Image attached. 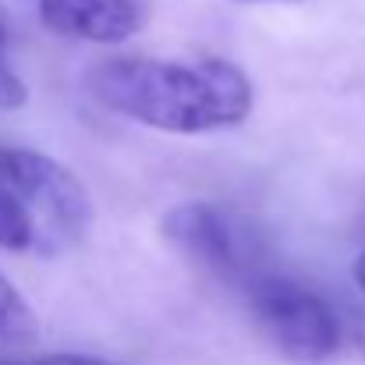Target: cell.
I'll use <instances>...</instances> for the list:
<instances>
[{
  "label": "cell",
  "instance_id": "cell-3",
  "mask_svg": "<svg viewBox=\"0 0 365 365\" xmlns=\"http://www.w3.org/2000/svg\"><path fill=\"white\" fill-rule=\"evenodd\" d=\"M248 312L262 341L291 362L316 365L344 348V316L298 280L255 277L248 287Z\"/></svg>",
  "mask_w": 365,
  "mask_h": 365
},
{
  "label": "cell",
  "instance_id": "cell-6",
  "mask_svg": "<svg viewBox=\"0 0 365 365\" xmlns=\"http://www.w3.org/2000/svg\"><path fill=\"white\" fill-rule=\"evenodd\" d=\"M39 337L36 312L29 309L25 294L14 287V280L0 269V348H25Z\"/></svg>",
  "mask_w": 365,
  "mask_h": 365
},
{
  "label": "cell",
  "instance_id": "cell-11",
  "mask_svg": "<svg viewBox=\"0 0 365 365\" xmlns=\"http://www.w3.org/2000/svg\"><path fill=\"white\" fill-rule=\"evenodd\" d=\"M351 277H355V287L365 294V252L355 259V262H351Z\"/></svg>",
  "mask_w": 365,
  "mask_h": 365
},
{
  "label": "cell",
  "instance_id": "cell-4",
  "mask_svg": "<svg viewBox=\"0 0 365 365\" xmlns=\"http://www.w3.org/2000/svg\"><path fill=\"white\" fill-rule=\"evenodd\" d=\"M160 231L174 252L217 277H245L255 266V231L217 202H181L163 213Z\"/></svg>",
  "mask_w": 365,
  "mask_h": 365
},
{
  "label": "cell",
  "instance_id": "cell-12",
  "mask_svg": "<svg viewBox=\"0 0 365 365\" xmlns=\"http://www.w3.org/2000/svg\"><path fill=\"white\" fill-rule=\"evenodd\" d=\"M4 53H7V32H4V21H0V64H7Z\"/></svg>",
  "mask_w": 365,
  "mask_h": 365
},
{
  "label": "cell",
  "instance_id": "cell-9",
  "mask_svg": "<svg viewBox=\"0 0 365 365\" xmlns=\"http://www.w3.org/2000/svg\"><path fill=\"white\" fill-rule=\"evenodd\" d=\"M344 344L365 362V316L362 312H351L344 319Z\"/></svg>",
  "mask_w": 365,
  "mask_h": 365
},
{
  "label": "cell",
  "instance_id": "cell-13",
  "mask_svg": "<svg viewBox=\"0 0 365 365\" xmlns=\"http://www.w3.org/2000/svg\"><path fill=\"white\" fill-rule=\"evenodd\" d=\"M248 4H266V0H248ZM277 4H294V0H277Z\"/></svg>",
  "mask_w": 365,
  "mask_h": 365
},
{
  "label": "cell",
  "instance_id": "cell-7",
  "mask_svg": "<svg viewBox=\"0 0 365 365\" xmlns=\"http://www.w3.org/2000/svg\"><path fill=\"white\" fill-rule=\"evenodd\" d=\"M0 248L7 252H36L39 255V235L29 220V213L0 188Z\"/></svg>",
  "mask_w": 365,
  "mask_h": 365
},
{
  "label": "cell",
  "instance_id": "cell-5",
  "mask_svg": "<svg viewBox=\"0 0 365 365\" xmlns=\"http://www.w3.org/2000/svg\"><path fill=\"white\" fill-rule=\"evenodd\" d=\"M25 4L32 7L36 21L46 32L103 46L131 39L145 21L142 0H25Z\"/></svg>",
  "mask_w": 365,
  "mask_h": 365
},
{
  "label": "cell",
  "instance_id": "cell-8",
  "mask_svg": "<svg viewBox=\"0 0 365 365\" xmlns=\"http://www.w3.org/2000/svg\"><path fill=\"white\" fill-rule=\"evenodd\" d=\"M25 103H29L25 82H21L7 64H0V110H18V107H25Z\"/></svg>",
  "mask_w": 365,
  "mask_h": 365
},
{
  "label": "cell",
  "instance_id": "cell-10",
  "mask_svg": "<svg viewBox=\"0 0 365 365\" xmlns=\"http://www.w3.org/2000/svg\"><path fill=\"white\" fill-rule=\"evenodd\" d=\"M32 365H118L110 359H100V355H78V351H57V355H43Z\"/></svg>",
  "mask_w": 365,
  "mask_h": 365
},
{
  "label": "cell",
  "instance_id": "cell-1",
  "mask_svg": "<svg viewBox=\"0 0 365 365\" xmlns=\"http://www.w3.org/2000/svg\"><path fill=\"white\" fill-rule=\"evenodd\" d=\"M86 82L107 110L167 135L227 131L255 107L252 78L224 57H110Z\"/></svg>",
  "mask_w": 365,
  "mask_h": 365
},
{
  "label": "cell",
  "instance_id": "cell-2",
  "mask_svg": "<svg viewBox=\"0 0 365 365\" xmlns=\"http://www.w3.org/2000/svg\"><path fill=\"white\" fill-rule=\"evenodd\" d=\"M0 188L29 213L39 235V255L75 248L93 224V199L86 185L64 163L36 149H0Z\"/></svg>",
  "mask_w": 365,
  "mask_h": 365
},
{
  "label": "cell",
  "instance_id": "cell-14",
  "mask_svg": "<svg viewBox=\"0 0 365 365\" xmlns=\"http://www.w3.org/2000/svg\"><path fill=\"white\" fill-rule=\"evenodd\" d=\"M0 365H18V362H0Z\"/></svg>",
  "mask_w": 365,
  "mask_h": 365
}]
</instances>
